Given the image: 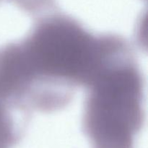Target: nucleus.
Wrapping results in <instances>:
<instances>
[{
    "mask_svg": "<svg viewBox=\"0 0 148 148\" xmlns=\"http://www.w3.org/2000/svg\"><path fill=\"white\" fill-rule=\"evenodd\" d=\"M10 105L0 95V148H12L15 143L16 134L10 113Z\"/></svg>",
    "mask_w": 148,
    "mask_h": 148,
    "instance_id": "obj_3",
    "label": "nucleus"
},
{
    "mask_svg": "<svg viewBox=\"0 0 148 148\" xmlns=\"http://www.w3.org/2000/svg\"><path fill=\"white\" fill-rule=\"evenodd\" d=\"M15 5L28 12L41 11L54 6V0H10Z\"/></svg>",
    "mask_w": 148,
    "mask_h": 148,
    "instance_id": "obj_4",
    "label": "nucleus"
},
{
    "mask_svg": "<svg viewBox=\"0 0 148 148\" xmlns=\"http://www.w3.org/2000/svg\"><path fill=\"white\" fill-rule=\"evenodd\" d=\"M127 42L104 54L86 85L82 127L92 148H134L144 120L143 79Z\"/></svg>",
    "mask_w": 148,
    "mask_h": 148,
    "instance_id": "obj_2",
    "label": "nucleus"
},
{
    "mask_svg": "<svg viewBox=\"0 0 148 148\" xmlns=\"http://www.w3.org/2000/svg\"><path fill=\"white\" fill-rule=\"evenodd\" d=\"M103 35L95 36L69 16L41 18L25 38L4 48L5 72L20 104L42 111L66 106L86 86L98 64Z\"/></svg>",
    "mask_w": 148,
    "mask_h": 148,
    "instance_id": "obj_1",
    "label": "nucleus"
}]
</instances>
